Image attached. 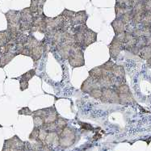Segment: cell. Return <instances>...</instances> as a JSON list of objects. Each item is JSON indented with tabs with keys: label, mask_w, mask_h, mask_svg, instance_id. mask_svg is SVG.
I'll list each match as a JSON object with an SVG mask.
<instances>
[{
	"label": "cell",
	"mask_w": 151,
	"mask_h": 151,
	"mask_svg": "<svg viewBox=\"0 0 151 151\" xmlns=\"http://www.w3.org/2000/svg\"><path fill=\"white\" fill-rule=\"evenodd\" d=\"M88 74H89L90 77L99 79V78H101L103 76V69H102L101 65L91 69V70L88 71Z\"/></svg>",
	"instance_id": "cell-20"
},
{
	"label": "cell",
	"mask_w": 151,
	"mask_h": 151,
	"mask_svg": "<svg viewBox=\"0 0 151 151\" xmlns=\"http://www.w3.org/2000/svg\"><path fill=\"white\" fill-rule=\"evenodd\" d=\"M60 136V145L63 147H68L74 144L75 141V134L70 128L65 127L59 133Z\"/></svg>",
	"instance_id": "cell-2"
},
{
	"label": "cell",
	"mask_w": 151,
	"mask_h": 151,
	"mask_svg": "<svg viewBox=\"0 0 151 151\" xmlns=\"http://www.w3.org/2000/svg\"><path fill=\"white\" fill-rule=\"evenodd\" d=\"M5 17L7 23L11 22H19L20 21V11L10 10L5 13Z\"/></svg>",
	"instance_id": "cell-12"
},
{
	"label": "cell",
	"mask_w": 151,
	"mask_h": 151,
	"mask_svg": "<svg viewBox=\"0 0 151 151\" xmlns=\"http://www.w3.org/2000/svg\"><path fill=\"white\" fill-rule=\"evenodd\" d=\"M35 1H37V3H38V5L40 6H44L45 3L46 2V0H35Z\"/></svg>",
	"instance_id": "cell-46"
},
{
	"label": "cell",
	"mask_w": 151,
	"mask_h": 151,
	"mask_svg": "<svg viewBox=\"0 0 151 151\" xmlns=\"http://www.w3.org/2000/svg\"><path fill=\"white\" fill-rule=\"evenodd\" d=\"M133 8L131 10H129V12H127L125 14H124L123 16H121V20L126 25L129 24L130 23L132 22V19H133Z\"/></svg>",
	"instance_id": "cell-23"
},
{
	"label": "cell",
	"mask_w": 151,
	"mask_h": 151,
	"mask_svg": "<svg viewBox=\"0 0 151 151\" xmlns=\"http://www.w3.org/2000/svg\"><path fill=\"white\" fill-rule=\"evenodd\" d=\"M33 121H34V126L37 128H41L45 124V120L43 117L37 116H33Z\"/></svg>",
	"instance_id": "cell-32"
},
{
	"label": "cell",
	"mask_w": 151,
	"mask_h": 151,
	"mask_svg": "<svg viewBox=\"0 0 151 151\" xmlns=\"http://www.w3.org/2000/svg\"><path fill=\"white\" fill-rule=\"evenodd\" d=\"M108 49H109V53L111 56V58L116 59L120 54V51L123 50V45H122V43H120L115 38H113L111 43L108 45Z\"/></svg>",
	"instance_id": "cell-4"
},
{
	"label": "cell",
	"mask_w": 151,
	"mask_h": 151,
	"mask_svg": "<svg viewBox=\"0 0 151 151\" xmlns=\"http://www.w3.org/2000/svg\"><path fill=\"white\" fill-rule=\"evenodd\" d=\"M44 41L43 43L40 44V45L35 47L31 50V56L30 57L32 58L34 62H37V61H39L43 55L45 50V45L44 43Z\"/></svg>",
	"instance_id": "cell-7"
},
{
	"label": "cell",
	"mask_w": 151,
	"mask_h": 151,
	"mask_svg": "<svg viewBox=\"0 0 151 151\" xmlns=\"http://www.w3.org/2000/svg\"><path fill=\"white\" fill-rule=\"evenodd\" d=\"M50 108H43V109H39L37 111H32V116H40V117L45 118L47 115L50 113Z\"/></svg>",
	"instance_id": "cell-25"
},
{
	"label": "cell",
	"mask_w": 151,
	"mask_h": 151,
	"mask_svg": "<svg viewBox=\"0 0 151 151\" xmlns=\"http://www.w3.org/2000/svg\"><path fill=\"white\" fill-rule=\"evenodd\" d=\"M83 49H84L83 47L78 43H74L71 45L70 54L68 60L70 65L73 68L82 67L85 65Z\"/></svg>",
	"instance_id": "cell-1"
},
{
	"label": "cell",
	"mask_w": 151,
	"mask_h": 151,
	"mask_svg": "<svg viewBox=\"0 0 151 151\" xmlns=\"http://www.w3.org/2000/svg\"><path fill=\"white\" fill-rule=\"evenodd\" d=\"M94 88H102L99 81L92 77H88L81 86V91L84 93H90Z\"/></svg>",
	"instance_id": "cell-3"
},
{
	"label": "cell",
	"mask_w": 151,
	"mask_h": 151,
	"mask_svg": "<svg viewBox=\"0 0 151 151\" xmlns=\"http://www.w3.org/2000/svg\"><path fill=\"white\" fill-rule=\"evenodd\" d=\"M115 65H116V64H115L114 62H112L111 59H110V60H108L107 62H105L104 64H103V65H101V67L103 70H105L111 71V70L113 69Z\"/></svg>",
	"instance_id": "cell-36"
},
{
	"label": "cell",
	"mask_w": 151,
	"mask_h": 151,
	"mask_svg": "<svg viewBox=\"0 0 151 151\" xmlns=\"http://www.w3.org/2000/svg\"><path fill=\"white\" fill-rule=\"evenodd\" d=\"M111 25L113 28V30H114L115 35L121 33L123 32H125V30H126V24L120 18L115 19L114 20L111 22Z\"/></svg>",
	"instance_id": "cell-10"
},
{
	"label": "cell",
	"mask_w": 151,
	"mask_h": 151,
	"mask_svg": "<svg viewBox=\"0 0 151 151\" xmlns=\"http://www.w3.org/2000/svg\"><path fill=\"white\" fill-rule=\"evenodd\" d=\"M114 38L116 40H118L119 42L123 44L124 41V38H125V32H123L117 34V35H115Z\"/></svg>",
	"instance_id": "cell-42"
},
{
	"label": "cell",
	"mask_w": 151,
	"mask_h": 151,
	"mask_svg": "<svg viewBox=\"0 0 151 151\" xmlns=\"http://www.w3.org/2000/svg\"><path fill=\"white\" fill-rule=\"evenodd\" d=\"M142 36L149 37L151 36V26H142Z\"/></svg>",
	"instance_id": "cell-39"
},
{
	"label": "cell",
	"mask_w": 151,
	"mask_h": 151,
	"mask_svg": "<svg viewBox=\"0 0 151 151\" xmlns=\"http://www.w3.org/2000/svg\"><path fill=\"white\" fill-rule=\"evenodd\" d=\"M146 1H150V0H143V2H146Z\"/></svg>",
	"instance_id": "cell-50"
},
{
	"label": "cell",
	"mask_w": 151,
	"mask_h": 151,
	"mask_svg": "<svg viewBox=\"0 0 151 151\" xmlns=\"http://www.w3.org/2000/svg\"><path fill=\"white\" fill-rule=\"evenodd\" d=\"M43 41L44 40L40 41V40H37L32 35H30V36H28V37H27L26 42L24 43V47L32 50L33 48L38 46V45H40V44L43 43Z\"/></svg>",
	"instance_id": "cell-14"
},
{
	"label": "cell",
	"mask_w": 151,
	"mask_h": 151,
	"mask_svg": "<svg viewBox=\"0 0 151 151\" xmlns=\"http://www.w3.org/2000/svg\"><path fill=\"white\" fill-rule=\"evenodd\" d=\"M97 40V32L92 31L91 29L88 28L87 31L85 33V37H84V43L83 48H86L93 43H95Z\"/></svg>",
	"instance_id": "cell-9"
},
{
	"label": "cell",
	"mask_w": 151,
	"mask_h": 151,
	"mask_svg": "<svg viewBox=\"0 0 151 151\" xmlns=\"http://www.w3.org/2000/svg\"><path fill=\"white\" fill-rule=\"evenodd\" d=\"M133 7H125V6H122L116 4L115 5V14H116V18H121V16H123L124 14H125L127 12H129Z\"/></svg>",
	"instance_id": "cell-19"
},
{
	"label": "cell",
	"mask_w": 151,
	"mask_h": 151,
	"mask_svg": "<svg viewBox=\"0 0 151 151\" xmlns=\"http://www.w3.org/2000/svg\"><path fill=\"white\" fill-rule=\"evenodd\" d=\"M133 13H145L146 12L145 9V4L144 2L142 1L137 4H136L135 6H133Z\"/></svg>",
	"instance_id": "cell-27"
},
{
	"label": "cell",
	"mask_w": 151,
	"mask_h": 151,
	"mask_svg": "<svg viewBox=\"0 0 151 151\" xmlns=\"http://www.w3.org/2000/svg\"><path fill=\"white\" fill-rule=\"evenodd\" d=\"M98 81H99V83L102 88H112L113 87V84H112V81H111V77H110V76L103 75L101 78H99Z\"/></svg>",
	"instance_id": "cell-15"
},
{
	"label": "cell",
	"mask_w": 151,
	"mask_h": 151,
	"mask_svg": "<svg viewBox=\"0 0 151 151\" xmlns=\"http://www.w3.org/2000/svg\"><path fill=\"white\" fill-rule=\"evenodd\" d=\"M89 94L90 96L93 97V98L100 99L102 97V95H103V90H102V88H94Z\"/></svg>",
	"instance_id": "cell-29"
},
{
	"label": "cell",
	"mask_w": 151,
	"mask_h": 151,
	"mask_svg": "<svg viewBox=\"0 0 151 151\" xmlns=\"http://www.w3.org/2000/svg\"><path fill=\"white\" fill-rule=\"evenodd\" d=\"M115 89H116V91L119 94H124V93L130 92L129 87V86L125 83L120 85V86H118V87L115 88Z\"/></svg>",
	"instance_id": "cell-35"
},
{
	"label": "cell",
	"mask_w": 151,
	"mask_h": 151,
	"mask_svg": "<svg viewBox=\"0 0 151 151\" xmlns=\"http://www.w3.org/2000/svg\"><path fill=\"white\" fill-rule=\"evenodd\" d=\"M145 13H133V19H132L131 23H133L134 25L142 24L144 16H145Z\"/></svg>",
	"instance_id": "cell-24"
},
{
	"label": "cell",
	"mask_w": 151,
	"mask_h": 151,
	"mask_svg": "<svg viewBox=\"0 0 151 151\" xmlns=\"http://www.w3.org/2000/svg\"><path fill=\"white\" fill-rule=\"evenodd\" d=\"M144 4H145V12H151V0L144 2Z\"/></svg>",
	"instance_id": "cell-45"
},
{
	"label": "cell",
	"mask_w": 151,
	"mask_h": 151,
	"mask_svg": "<svg viewBox=\"0 0 151 151\" xmlns=\"http://www.w3.org/2000/svg\"><path fill=\"white\" fill-rule=\"evenodd\" d=\"M19 88L21 91H24L25 90L28 88V81L23 79V78H19Z\"/></svg>",
	"instance_id": "cell-41"
},
{
	"label": "cell",
	"mask_w": 151,
	"mask_h": 151,
	"mask_svg": "<svg viewBox=\"0 0 151 151\" xmlns=\"http://www.w3.org/2000/svg\"><path fill=\"white\" fill-rule=\"evenodd\" d=\"M139 55L142 58L145 59V60H149L150 58H151V47L150 45H146V46L142 48L140 50Z\"/></svg>",
	"instance_id": "cell-22"
},
{
	"label": "cell",
	"mask_w": 151,
	"mask_h": 151,
	"mask_svg": "<svg viewBox=\"0 0 151 151\" xmlns=\"http://www.w3.org/2000/svg\"><path fill=\"white\" fill-rule=\"evenodd\" d=\"M100 137H101V134H99V133H96V135L94 136V137H93V138H94L95 141H97V140L100 138Z\"/></svg>",
	"instance_id": "cell-48"
},
{
	"label": "cell",
	"mask_w": 151,
	"mask_h": 151,
	"mask_svg": "<svg viewBox=\"0 0 151 151\" xmlns=\"http://www.w3.org/2000/svg\"><path fill=\"white\" fill-rule=\"evenodd\" d=\"M142 26H151V12H146L142 22Z\"/></svg>",
	"instance_id": "cell-31"
},
{
	"label": "cell",
	"mask_w": 151,
	"mask_h": 151,
	"mask_svg": "<svg viewBox=\"0 0 151 151\" xmlns=\"http://www.w3.org/2000/svg\"><path fill=\"white\" fill-rule=\"evenodd\" d=\"M56 124L58 127V130H60L62 132L63 129H65L67 125V120L62 117H58V120H56Z\"/></svg>",
	"instance_id": "cell-28"
},
{
	"label": "cell",
	"mask_w": 151,
	"mask_h": 151,
	"mask_svg": "<svg viewBox=\"0 0 151 151\" xmlns=\"http://www.w3.org/2000/svg\"><path fill=\"white\" fill-rule=\"evenodd\" d=\"M39 132H40V128L34 127L33 130L32 131V133L29 135V139L32 140V141L39 140Z\"/></svg>",
	"instance_id": "cell-34"
},
{
	"label": "cell",
	"mask_w": 151,
	"mask_h": 151,
	"mask_svg": "<svg viewBox=\"0 0 151 151\" xmlns=\"http://www.w3.org/2000/svg\"><path fill=\"white\" fill-rule=\"evenodd\" d=\"M147 63L150 66H151V58H150L149 60H147Z\"/></svg>",
	"instance_id": "cell-49"
},
{
	"label": "cell",
	"mask_w": 151,
	"mask_h": 151,
	"mask_svg": "<svg viewBox=\"0 0 151 151\" xmlns=\"http://www.w3.org/2000/svg\"><path fill=\"white\" fill-rule=\"evenodd\" d=\"M12 39L11 34L7 30L0 32V47L5 45Z\"/></svg>",
	"instance_id": "cell-21"
},
{
	"label": "cell",
	"mask_w": 151,
	"mask_h": 151,
	"mask_svg": "<svg viewBox=\"0 0 151 151\" xmlns=\"http://www.w3.org/2000/svg\"><path fill=\"white\" fill-rule=\"evenodd\" d=\"M88 19V15L86 11H80L75 13V16L71 19V24L73 26H77L80 24H86Z\"/></svg>",
	"instance_id": "cell-5"
},
{
	"label": "cell",
	"mask_w": 151,
	"mask_h": 151,
	"mask_svg": "<svg viewBox=\"0 0 151 151\" xmlns=\"http://www.w3.org/2000/svg\"><path fill=\"white\" fill-rule=\"evenodd\" d=\"M112 76L116 78H124V69L122 65H115L113 69L111 70Z\"/></svg>",
	"instance_id": "cell-18"
},
{
	"label": "cell",
	"mask_w": 151,
	"mask_h": 151,
	"mask_svg": "<svg viewBox=\"0 0 151 151\" xmlns=\"http://www.w3.org/2000/svg\"><path fill=\"white\" fill-rule=\"evenodd\" d=\"M56 50L58 51V54L61 56L62 58L68 59L70 57V54L71 45L65 43V42H62L56 48Z\"/></svg>",
	"instance_id": "cell-8"
},
{
	"label": "cell",
	"mask_w": 151,
	"mask_h": 151,
	"mask_svg": "<svg viewBox=\"0 0 151 151\" xmlns=\"http://www.w3.org/2000/svg\"><path fill=\"white\" fill-rule=\"evenodd\" d=\"M18 55L17 52H9L5 54H3L1 56L0 58V65H1V68H4L6 66L9 62L12 61L14 58H16V56Z\"/></svg>",
	"instance_id": "cell-13"
},
{
	"label": "cell",
	"mask_w": 151,
	"mask_h": 151,
	"mask_svg": "<svg viewBox=\"0 0 151 151\" xmlns=\"http://www.w3.org/2000/svg\"><path fill=\"white\" fill-rule=\"evenodd\" d=\"M49 132L45 129H44L43 127L40 128V132H39V141L44 142V141L46 138Z\"/></svg>",
	"instance_id": "cell-38"
},
{
	"label": "cell",
	"mask_w": 151,
	"mask_h": 151,
	"mask_svg": "<svg viewBox=\"0 0 151 151\" xmlns=\"http://www.w3.org/2000/svg\"><path fill=\"white\" fill-rule=\"evenodd\" d=\"M35 75H36V70H35L34 69H32L30 70L27 71V72L24 73V74H22L19 78H23V79H25V80L29 81L30 79H32Z\"/></svg>",
	"instance_id": "cell-30"
},
{
	"label": "cell",
	"mask_w": 151,
	"mask_h": 151,
	"mask_svg": "<svg viewBox=\"0 0 151 151\" xmlns=\"http://www.w3.org/2000/svg\"><path fill=\"white\" fill-rule=\"evenodd\" d=\"M119 98H120V104H131L134 101L133 96L131 93H124V94H119Z\"/></svg>",
	"instance_id": "cell-17"
},
{
	"label": "cell",
	"mask_w": 151,
	"mask_h": 151,
	"mask_svg": "<svg viewBox=\"0 0 151 151\" xmlns=\"http://www.w3.org/2000/svg\"><path fill=\"white\" fill-rule=\"evenodd\" d=\"M1 56H2V55L0 54V58H1ZM0 68H1V65H0Z\"/></svg>",
	"instance_id": "cell-51"
},
{
	"label": "cell",
	"mask_w": 151,
	"mask_h": 151,
	"mask_svg": "<svg viewBox=\"0 0 151 151\" xmlns=\"http://www.w3.org/2000/svg\"><path fill=\"white\" fill-rule=\"evenodd\" d=\"M116 4L125 7H133L131 0H116Z\"/></svg>",
	"instance_id": "cell-37"
},
{
	"label": "cell",
	"mask_w": 151,
	"mask_h": 151,
	"mask_svg": "<svg viewBox=\"0 0 151 151\" xmlns=\"http://www.w3.org/2000/svg\"><path fill=\"white\" fill-rule=\"evenodd\" d=\"M20 54L24 56H28V57H30V56H31V50H29V49H28V48L24 47V50L20 52Z\"/></svg>",
	"instance_id": "cell-44"
},
{
	"label": "cell",
	"mask_w": 151,
	"mask_h": 151,
	"mask_svg": "<svg viewBox=\"0 0 151 151\" xmlns=\"http://www.w3.org/2000/svg\"><path fill=\"white\" fill-rule=\"evenodd\" d=\"M34 20V16L32 13L31 8L29 7H25L20 11V21L28 22L30 24H32Z\"/></svg>",
	"instance_id": "cell-11"
},
{
	"label": "cell",
	"mask_w": 151,
	"mask_h": 151,
	"mask_svg": "<svg viewBox=\"0 0 151 151\" xmlns=\"http://www.w3.org/2000/svg\"><path fill=\"white\" fill-rule=\"evenodd\" d=\"M143 0H131V2H132V6H134L136 4H137L140 2H142Z\"/></svg>",
	"instance_id": "cell-47"
},
{
	"label": "cell",
	"mask_w": 151,
	"mask_h": 151,
	"mask_svg": "<svg viewBox=\"0 0 151 151\" xmlns=\"http://www.w3.org/2000/svg\"><path fill=\"white\" fill-rule=\"evenodd\" d=\"M18 114L24 115V116H32V111L28 107H24V108H22L20 110H19Z\"/></svg>",
	"instance_id": "cell-40"
},
{
	"label": "cell",
	"mask_w": 151,
	"mask_h": 151,
	"mask_svg": "<svg viewBox=\"0 0 151 151\" xmlns=\"http://www.w3.org/2000/svg\"><path fill=\"white\" fill-rule=\"evenodd\" d=\"M79 124L81 125V128L85 130H92L93 129V127L89 124L87 123H83V122H79Z\"/></svg>",
	"instance_id": "cell-43"
},
{
	"label": "cell",
	"mask_w": 151,
	"mask_h": 151,
	"mask_svg": "<svg viewBox=\"0 0 151 151\" xmlns=\"http://www.w3.org/2000/svg\"><path fill=\"white\" fill-rule=\"evenodd\" d=\"M103 90V95L101 97V101L104 103H111V96L113 94L114 89L112 88H102Z\"/></svg>",
	"instance_id": "cell-16"
},
{
	"label": "cell",
	"mask_w": 151,
	"mask_h": 151,
	"mask_svg": "<svg viewBox=\"0 0 151 151\" xmlns=\"http://www.w3.org/2000/svg\"><path fill=\"white\" fill-rule=\"evenodd\" d=\"M147 45V38L145 37H140L137 38V45L136 46L138 47L139 49L141 50L142 48L145 47Z\"/></svg>",
	"instance_id": "cell-33"
},
{
	"label": "cell",
	"mask_w": 151,
	"mask_h": 151,
	"mask_svg": "<svg viewBox=\"0 0 151 151\" xmlns=\"http://www.w3.org/2000/svg\"><path fill=\"white\" fill-rule=\"evenodd\" d=\"M137 38L136 37H134L133 34L125 32V38H124V43L122 44L123 49L124 50H126L129 51L132 48L136 46V45H137Z\"/></svg>",
	"instance_id": "cell-6"
},
{
	"label": "cell",
	"mask_w": 151,
	"mask_h": 151,
	"mask_svg": "<svg viewBox=\"0 0 151 151\" xmlns=\"http://www.w3.org/2000/svg\"><path fill=\"white\" fill-rule=\"evenodd\" d=\"M75 13H76L75 12H73V11H70V10H68L65 8V9L63 10V12H62L61 15L64 17L65 20L71 21V19L75 16Z\"/></svg>",
	"instance_id": "cell-26"
}]
</instances>
